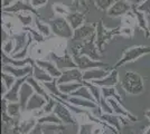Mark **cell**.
Segmentation results:
<instances>
[{
	"label": "cell",
	"instance_id": "44",
	"mask_svg": "<svg viewBox=\"0 0 150 134\" xmlns=\"http://www.w3.org/2000/svg\"><path fill=\"white\" fill-rule=\"evenodd\" d=\"M54 10L56 11V13H59V15H62V16L64 15L65 17L71 13L69 9H67V7H65L64 5H62V4H55V5H54Z\"/></svg>",
	"mask_w": 150,
	"mask_h": 134
},
{
	"label": "cell",
	"instance_id": "27",
	"mask_svg": "<svg viewBox=\"0 0 150 134\" xmlns=\"http://www.w3.org/2000/svg\"><path fill=\"white\" fill-rule=\"evenodd\" d=\"M11 38L15 40V51H13V54H17V53L21 51L26 45H27V43L29 41L30 35L27 32H19V34L13 35Z\"/></svg>",
	"mask_w": 150,
	"mask_h": 134
},
{
	"label": "cell",
	"instance_id": "51",
	"mask_svg": "<svg viewBox=\"0 0 150 134\" xmlns=\"http://www.w3.org/2000/svg\"><path fill=\"white\" fill-rule=\"evenodd\" d=\"M125 1H128L129 4H131L132 6L137 7V6H139V5H141L144 0H125Z\"/></svg>",
	"mask_w": 150,
	"mask_h": 134
},
{
	"label": "cell",
	"instance_id": "5",
	"mask_svg": "<svg viewBox=\"0 0 150 134\" xmlns=\"http://www.w3.org/2000/svg\"><path fill=\"white\" fill-rule=\"evenodd\" d=\"M121 28H114V29H108L105 26L103 25V21L100 20L98 24H96V32H95V36H96V45H98V48L99 51H102L104 46H105L110 40H112V38H114L115 36L120 35L121 36V32H120Z\"/></svg>",
	"mask_w": 150,
	"mask_h": 134
},
{
	"label": "cell",
	"instance_id": "25",
	"mask_svg": "<svg viewBox=\"0 0 150 134\" xmlns=\"http://www.w3.org/2000/svg\"><path fill=\"white\" fill-rule=\"evenodd\" d=\"M69 104L79 106L81 109H96L99 105L95 101H90V100H85V98H81V97H75V96H69L66 100Z\"/></svg>",
	"mask_w": 150,
	"mask_h": 134
},
{
	"label": "cell",
	"instance_id": "48",
	"mask_svg": "<svg viewBox=\"0 0 150 134\" xmlns=\"http://www.w3.org/2000/svg\"><path fill=\"white\" fill-rule=\"evenodd\" d=\"M30 4L34 8H39V7L45 6L47 4V0H31Z\"/></svg>",
	"mask_w": 150,
	"mask_h": 134
},
{
	"label": "cell",
	"instance_id": "15",
	"mask_svg": "<svg viewBox=\"0 0 150 134\" xmlns=\"http://www.w3.org/2000/svg\"><path fill=\"white\" fill-rule=\"evenodd\" d=\"M27 81V77H23V78H17V81L15 82L13 86L7 91V93L2 96V98L7 100L9 103L19 102V94H20V89L23 84Z\"/></svg>",
	"mask_w": 150,
	"mask_h": 134
},
{
	"label": "cell",
	"instance_id": "8",
	"mask_svg": "<svg viewBox=\"0 0 150 134\" xmlns=\"http://www.w3.org/2000/svg\"><path fill=\"white\" fill-rule=\"evenodd\" d=\"M2 11L8 13H16V15L19 13H34L37 18H40V16L37 13L36 8H34L33 5L27 0H17L11 6L7 7V8H2Z\"/></svg>",
	"mask_w": 150,
	"mask_h": 134
},
{
	"label": "cell",
	"instance_id": "46",
	"mask_svg": "<svg viewBox=\"0 0 150 134\" xmlns=\"http://www.w3.org/2000/svg\"><path fill=\"white\" fill-rule=\"evenodd\" d=\"M137 9L140 10V11H142V13H144L146 15L150 13V0H144L141 5L137 6Z\"/></svg>",
	"mask_w": 150,
	"mask_h": 134
},
{
	"label": "cell",
	"instance_id": "24",
	"mask_svg": "<svg viewBox=\"0 0 150 134\" xmlns=\"http://www.w3.org/2000/svg\"><path fill=\"white\" fill-rule=\"evenodd\" d=\"M66 19L69 22L71 27L73 29H77L80 28L81 26L84 25V21H85V15L82 11H77V10H73L66 16Z\"/></svg>",
	"mask_w": 150,
	"mask_h": 134
},
{
	"label": "cell",
	"instance_id": "20",
	"mask_svg": "<svg viewBox=\"0 0 150 134\" xmlns=\"http://www.w3.org/2000/svg\"><path fill=\"white\" fill-rule=\"evenodd\" d=\"M92 83L100 87H113L119 83V72L118 69H112L108 76H105L102 79H99V81H94Z\"/></svg>",
	"mask_w": 150,
	"mask_h": 134
},
{
	"label": "cell",
	"instance_id": "36",
	"mask_svg": "<svg viewBox=\"0 0 150 134\" xmlns=\"http://www.w3.org/2000/svg\"><path fill=\"white\" fill-rule=\"evenodd\" d=\"M36 27H37V30L44 37H48V36H50V34H53L52 32V28H50V24H44L42 20H40V18H37L36 17Z\"/></svg>",
	"mask_w": 150,
	"mask_h": 134
},
{
	"label": "cell",
	"instance_id": "54",
	"mask_svg": "<svg viewBox=\"0 0 150 134\" xmlns=\"http://www.w3.org/2000/svg\"><path fill=\"white\" fill-rule=\"evenodd\" d=\"M144 115H146V117H147V119H148V120L150 121V109L146 111V112H144Z\"/></svg>",
	"mask_w": 150,
	"mask_h": 134
},
{
	"label": "cell",
	"instance_id": "42",
	"mask_svg": "<svg viewBox=\"0 0 150 134\" xmlns=\"http://www.w3.org/2000/svg\"><path fill=\"white\" fill-rule=\"evenodd\" d=\"M57 104V101L54 98V97H50V100L47 101V103L45 104V106L43 107V113L44 114H50V113H53L54 109H55V106Z\"/></svg>",
	"mask_w": 150,
	"mask_h": 134
},
{
	"label": "cell",
	"instance_id": "18",
	"mask_svg": "<svg viewBox=\"0 0 150 134\" xmlns=\"http://www.w3.org/2000/svg\"><path fill=\"white\" fill-rule=\"evenodd\" d=\"M35 63L39 66V67H42L43 69H45L48 74H50V76L53 77V78H58V77L62 75V70L59 69L58 67H57L55 63L54 62H52V60H46V59H37V60H35Z\"/></svg>",
	"mask_w": 150,
	"mask_h": 134
},
{
	"label": "cell",
	"instance_id": "33",
	"mask_svg": "<svg viewBox=\"0 0 150 134\" xmlns=\"http://www.w3.org/2000/svg\"><path fill=\"white\" fill-rule=\"evenodd\" d=\"M24 109L21 107L20 103L15 102V103H8V107H7V113L9 116H11L13 119H18L20 117V114Z\"/></svg>",
	"mask_w": 150,
	"mask_h": 134
},
{
	"label": "cell",
	"instance_id": "45",
	"mask_svg": "<svg viewBox=\"0 0 150 134\" xmlns=\"http://www.w3.org/2000/svg\"><path fill=\"white\" fill-rule=\"evenodd\" d=\"M73 1V5H75L74 9L77 11H82L83 9H86V0H72Z\"/></svg>",
	"mask_w": 150,
	"mask_h": 134
},
{
	"label": "cell",
	"instance_id": "31",
	"mask_svg": "<svg viewBox=\"0 0 150 134\" xmlns=\"http://www.w3.org/2000/svg\"><path fill=\"white\" fill-rule=\"evenodd\" d=\"M37 122L40 125H44V124H61L62 123L61 119L54 112L50 113V114H44L43 116H39L37 119Z\"/></svg>",
	"mask_w": 150,
	"mask_h": 134
},
{
	"label": "cell",
	"instance_id": "22",
	"mask_svg": "<svg viewBox=\"0 0 150 134\" xmlns=\"http://www.w3.org/2000/svg\"><path fill=\"white\" fill-rule=\"evenodd\" d=\"M46 103H47V100L45 97L35 93L29 98L25 111L26 112H33V111H37V109H43V107L45 106Z\"/></svg>",
	"mask_w": 150,
	"mask_h": 134
},
{
	"label": "cell",
	"instance_id": "30",
	"mask_svg": "<svg viewBox=\"0 0 150 134\" xmlns=\"http://www.w3.org/2000/svg\"><path fill=\"white\" fill-rule=\"evenodd\" d=\"M37 124H38L37 119H34V117L26 119V120H23V121L19 122L18 130L21 134H27V133H29Z\"/></svg>",
	"mask_w": 150,
	"mask_h": 134
},
{
	"label": "cell",
	"instance_id": "35",
	"mask_svg": "<svg viewBox=\"0 0 150 134\" xmlns=\"http://www.w3.org/2000/svg\"><path fill=\"white\" fill-rule=\"evenodd\" d=\"M71 96H75V97H81V98H85V100H90V101H94L93 96L91 94V92H90V89L85 86V85H83L81 86L80 88H77L75 91L74 93L72 94Z\"/></svg>",
	"mask_w": 150,
	"mask_h": 134
},
{
	"label": "cell",
	"instance_id": "14",
	"mask_svg": "<svg viewBox=\"0 0 150 134\" xmlns=\"http://www.w3.org/2000/svg\"><path fill=\"white\" fill-rule=\"evenodd\" d=\"M34 65H28L25 67H15L11 65H4L2 66V72H6L11 74L16 78H23V77H28L33 75V70H34Z\"/></svg>",
	"mask_w": 150,
	"mask_h": 134
},
{
	"label": "cell",
	"instance_id": "39",
	"mask_svg": "<svg viewBox=\"0 0 150 134\" xmlns=\"http://www.w3.org/2000/svg\"><path fill=\"white\" fill-rule=\"evenodd\" d=\"M23 29H24V32H28V34L31 36V38L34 39L36 43H44L45 37L39 32L35 30V29H33L31 27H23Z\"/></svg>",
	"mask_w": 150,
	"mask_h": 134
},
{
	"label": "cell",
	"instance_id": "19",
	"mask_svg": "<svg viewBox=\"0 0 150 134\" xmlns=\"http://www.w3.org/2000/svg\"><path fill=\"white\" fill-rule=\"evenodd\" d=\"M132 13L134 15V18H136V22H137L138 27L140 29H142L146 34V37H150V27L149 24H148V20H147V17H146V13L138 10L137 7L132 6Z\"/></svg>",
	"mask_w": 150,
	"mask_h": 134
},
{
	"label": "cell",
	"instance_id": "1",
	"mask_svg": "<svg viewBox=\"0 0 150 134\" xmlns=\"http://www.w3.org/2000/svg\"><path fill=\"white\" fill-rule=\"evenodd\" d=\"M71 47V54L72 56H79V55H85L92 58L94 60H101L102 54L96 45V36L93 35L92 37L83 40L81 43H73Z\"/></svg>",
	"mask_w": 150,
	"mask_h": 134
},
{
	"label": "cell",
	"instance_id": "10",
	"mask_svg": "<svg viewBox=\"0 0 150 134\" xmlns=\"http://www.w3.org/2000/svg\"><path fill=\"white\" fill-rule=\"evenodd\" d=\"M131 10V4H129L125 0H117L111 6V8L106 11V13L111 18H119V17H122V16H125L127 13H130Z\"/></svg>",
	"mask_w": 150,
	"mask_h": 134
},
{
	"label": "cell",
	"instance_id": "21",
	"mask_svg": "<svg viewBox=\"0 0 150 134\" xmlns=\"http://www.w3.org/2000/svg\"><path fill=\"white\" fill-rule=\"evenodd\" d=\"M2 63H4V65H11L15 67H25L28 65H34L35 60L30 57H27L25 59H16V58L2 53Z\"/></svg>",
	"mask_w": 150,
	"mask_h": 134
},
{
	"label": "cell",
	"instance_id": "37",
	"mask_svg": "<svg viewBox=\"0 0 150 134\" xmlns=\"http://www.w3.org/2000/svg\"><path fill=\"white\" fill-rule=\"evenodd\" d=\"M115 1L117 0H93L95 7L102 11H108Z\"/></svg>",
	"mask_w": 150,
	"mask_h": 134
},
{
	"label": "cell",
	"instance_id": "53",
	"mask_svg": "<svg viewBox=\"0 0 150 134\" xmlns=\"http://www.w3.org/2000/svg\"><path fill=\"white\" fill-rule=\"evenodd\" d=\"M122 133H123V134H136L133 131H132L131 128H125V130H123V131H122Z\"/></svg>",
	"mask_w": 150,
	"mask_h": 134
},
{
	"label": "cell",
	"instance_id": "12",
	"mask_svg": "<svg viewBox=\"0 0 150 134\" xmlns=\"http://www.w3.org/2000/svg\"><path fill=\"white\" fill-rule=\"evenodd\" d=\"M95 32H96V26L84 24L80 28H77V29L74 30V35H73L72 41L73 43H81L83 40L92 37L93 35H95Z\"/></svg>",
	"mask_w": 150,
	"mask_h": 134
},
{
	"label": "cell",
	"instance_id": "34",
	"mask_svg": "<svg viewBox=\"0 0 150 134\" xmlns=\"http://www.w3.org/2000/svg\"><path fill=\"white\" fill-rule=\"evenodd\" d=\"M101 88H102V96H103V98H105V100L115 98L117 101L122 103V98L118 94V92H117V89H115L114 86L113 87H101Z\"/></svg>",
	"mask_w": 150,
	"mask_h": 134
},
{
	"label": "cell",
	"instance_id": "52",
	"mask_svg": "<svg viewBox=\"0 0 150 134\" xmlns=\"http://www.w3.org/2000/svg\"><path fill=\"white\" fill-rule=\"evenodd\" d=\"M8 134H21V133L19 132L18 126H13V128L10 130V132H9Z\"/></svg>",
	"mask_w": 150,
	"mask_h": 134
},
{
	"label": "cell",
	"instance_id": "41",
	"mask_svg": "<svg viewBox=\"0 0 150 134\" xmlns=\"http://www.w3.org/2000/svg\"><path fill=\"white\" fill-rule=\"evenodd\" d=\"M15 51V40L13 38L6 40L2 45V53H5L7 55H13Z\"/></svg>",
	"mask_w": 150,
	"mask_h": 134
},
{
	"label": "cell",
	"instance_id": "50",
	"mask_svg": "<svg viewBox=\"0 0 150 134\" xmlns=\"http://www.w3.org/2000/svg\"><path fill=\"white\" fill-rule=\"evenodd\" d=\"M17 0H2V8H7V7L11 6Z\"/></svg>",
	"mask_w": 150,
	"mask_h": 134
},
{
	"label": "cell",
	"instance_id": "6",
	"mask_svg": "<svg viewBox=\"0 0 150 134\" xmlns=\"http://www.w3.org/2000/svg\"><path fill=\"white\" fill-rule=\"evenodd\" d=\"M80 125L77 124H44L42 125L44 134H77Z\"/></svg>",
	"mask_w": 150,
	"mask_h": 134
},
{
	"label": "cell",
	"instance_id": "29",
	"mask_svg": "<svg viewBox=\"0 0 150 134\" xmlns=\"http://www.w3.org/2000/svg\"><path fill=\"white\" fill-rule=\"evenodd\" d=\"M34 70H33V76L35 77L36 79H37L38 82H40V83H46V82H50V81H53L54 78L50 76V74L46 72L45 69H43L42 67H39L36 63L34 64Z\"/></svg>",
	"mask_w": 150,
	"mask_h": 134
},
{
	"label": "cell",
	"instance_id": "32",
	"mask_svg": "<svg viewBox=\"0 0 150 134\" xmlns=\"http://www.w3.org/2000/svg\"><path fill=\"white\" fill-rule=\"evenodd\" d=\"M84 83H66V84H61L58 85V88L62 92L64 95L71 96L77 88H80L83 86Z\"/></svg>",
	"mask_w": 150,
	"mask_h": 134
},
{
	"label": "cell",
	"instance_id": "17",
	"mask_svg": "<svg viewBox=\"0 0 150 134\" xmlns=\"http://www.w3.org/2000/svg\"><path fill=\"white\" fill-rule=\"evenodd\" d=\"M110 74V72L105 68H92L83 72V81L84 82H94L102 79Z\"/></svg>",
	"mask_w": 150,
	"mask_h": 134
},
{
	"label": "cell",
	"instance_id": "4",
	"mask_svg": "<svg viewBox=\"0 0 150 134\" xmlns=\"http://www.w3.org/2000/svg\"><path fill=\"white\" fill-rule=\"evenodd\" d=\"M50 26L52 28V32L57 36L64 39H72L74 35V29L71 27L69 22L67 21L66 17L58 16L53 19L50 20Z\"/></svg>",
	"mask_w": 150,
	"mask_h": 134
},
{
	"label": "cell",
	"instance_id": "9",
	"mask_svg": "<svg viewBox=\"0 0 150 134\" xmlns=\"http://www.w3.org/2000/svg\"><path fill=\"white\" fill-rule=\"evenodd\" d=\"M50 59H52V62H54L55 65H56L57 67L62 70V72L71 69V68H76V67H77L76 64H75L74 58L72 56V54L65 53L64 55H61V56H59V55H57L55 53H50Z\"/></svg>",
	"mask_w": 150,
	"mask_h": 134
},
{
	"label": "cell",
	"instance_id": "16",
	"mask_svg": "<svg viewBox=\"0 0 150 134\" xmlns=\"http://www.w3.org/2000/svg\"><path fill=\"white\" fill-rule=\"evenodd\" d=\"M106 101L109 103V105L111 106L113 113H115V114L119 115V116H122V117L128 119V121H131V122L137 121V117L133 114H131L129 111H127V109L122 106V103L121 102L117 101L115 98H109V100H106Z\"/></svg>",
	"mask_w": 150,
	"mask_h": 134
},
{
	"label": "cell",
	"instance_id": "3",
	"mask_svg": "<svg viewBox=\"0 0 150 134\" xmlns=\"http://www.w3.org/2000/svg\"><path fill=\"white\" fill-rule=\"evenodd\" d=\"M148 54H150V46L140 45V46L130 47L123 53L122 57L113 65L112 69H118L121 66L128 64V63H131V62H134V60H137L140 57H142L144 55H148Z\"/></svg>",
	"mask_w": 150,
	"mask_h": 134
},
{
	"label": "cell",
	"instance_id": "11",
	"mask_svg": "<svg viewBox=\"0 0 150 134\" xmlns=\"http://www.w3.org/2000/svg\"><path fill=\"white\" fill-rule=\"evenodd\" d=\"M58 85L66 83H84L83 81V72L80 68H71L64 70L62 75L57 78Z\"/></svg>",
	"mask_w": 150,
	"mask_h": 134
},
{
	"label": "cell",
	"instance_id": "26",
	"mask_svg": "<svg viewBox=\"0 0 150 134\" xmlns=\"http://www.w3.org/2000/svg\"><path fill=\"white\" fill-rule=\"evenodd\" d=\"M100 119L103 120L106 124H109L111 128H115L118 132H121L122 131V124H121V121H122V117L119 116V115H113V114H109V113H103V114L100 115Z\"/></svg>",
	"mask_w": 150,
	"mask_h": 134
},
{
	"label": "cell",
	"instance_id": "2",
	"mask_svg": "<svg viewBox=\"0 0 150 134\" xmlns=\"http://www.w3.org/2000/svg\"><path fill=\"white\" fill-rule=\"evenodd\" d=\"M121 86L127 94L138 95L144 91V79L136 72H125L121 81Z\"/></svg>",
	"mask_w": 150,
	"mask_h": 134
},
{
	"label": "cell",
	"instance_id": "7",
	"mask_svg": "<svg viewBox=\"0 0 150 134\" xmlns=\"http://www.w3.org/2000/svg\"><path fill=\"white\" fill-rule=\"evenodd\" d=\"M74 62L77 68H80L82 72H85L88 69H92V68H106L109 67V65L101 62V60H94L92 58L85 55H79V56H73Z\"/></svg>",
	"mask_w": 150,
	"mask_h": 134
},
{
	"label": "cell",
	"instance_id": "38",
	"mask_svg": "<svg viewBox=\"0 0 150 134\" xmlns=\"http://www.w3.org/2000/svg\"><path fill=\"white\" fill-rule=\"evenodd\" d=\"M17 18L19 19L20 24L23 25V27H30L34 18L30 15V13H17Z\"/></svg>",
	"mask_w": 150,
	"mask_h": 134
},
{
	"label": "cell",
	"instance_id": "43",
	"mask_svg": "<svg viewBox=\"0 0 150 134\" xmlns=\"http://www.w3.org/2000/svg\"><path fill=\"white\" fill-rule=\"evenodd\" d=\"M94 125L91 123H84V124H80L79 128V133L77 134H93Z\"/></svg>",
	"mask_w": 150,
	"mask_h": 134
},
{
	"label": "cell",
	"instance_id": "40",
	"mask_svg": "<svg viewBox=\"0 0 150 134\" xmlns=\"http://www.w3.org/2000/svg\"><path fill=\"white\" fill-rule=\"evenodd\" d=\"M1 79H2V83L6 85V87L8 89L10 88L13 84H15V82L17 81L16 77L13 76V75L9 74V73H6V72H2V74H1Z\"/></svg>",
	"mask_w": 150,
	"mask_h": 134
},
{
	"label": "cell",
	"instance_id": "55",
	"mask_svg": "<svg viewBox=\"0 0 150 134\" xmlns=\"http://www.w3.org/2000/svg\"><path fill=\"white\" fill-rule=\"evenodd\" d=\"M144 134H150V124H149V126L147 128V130L144 131Z\"/></svg>",
	"mask_w": 150,
	"mask_h": 134
},
{
	"label": "cell",
	"instance_id": "23",
	"mask_svg": "<svg viewBox=\"0 0 150 134\" xmlns=\"http://www.w3.org/2000/svg\"><path fill=\"white\" fill-rule=\"evenodd\" d=\"M34 94H35V91L33 88V86L30 84L27 83V81H26L25 83L23 84L21 89H20V94H19V103H20L24 111L26 109V106H27V103L29 101V98Z\"/></svg>",
	"mask_w": 150,
	"mask_h": 134
},
{
	"label": "cell",
	"instance_id": "13",
	"mask_svg": "<svg viewBox=\"0 0 150 134\" xmlns=\"http://www.w3.org/2000/svg\"><path fill=\"white\" fill-rule=\"evenodd\" d=\"M54 113L61 119L62 123H64V124H77L76 123V119L71 113V109L66 105H64L62 102L57 101V104L56 106H55V109H54Z\"/></svg>",
	"mask_w": 150,
	"mask_h": 134
},
{
	"label": "cell",
	"instance_id": "49",
	"mask_svg": "<svg viewBox=\"0 0 150 134\" xmlns=\"http://www.w3.org/2000/svg\"><path fill=\"white\" fill-rule=\"evenodd\" d=\"M27 134H44V132H43L42 125H40V124H37V125L33 128L29 133H27Z\"/></svg>",
	"mask_w": 150,
	"mask_h": 134
},
{
	"label": "cell",
	"instance_id": "28",
	"mask_svg": "<svg viewBox=\"0 0 150 134\" xmlns=\"http://www.w3.org/2000/svg\"><path fill=\"white\" fill-rule=\"evenodd\" d=\"M27 83L30 84L31 86H33V88H34V91H35V93H36V94L42 95L43 97H45L47 101L50 98V93H48V92H47V89L44 87V85H43V84H40V82H38L37 79L33 76V75L27 77Z\"/></svg>",
	"mask_w": 150,
	"mask_h": 134
},
{
	"label": "cell",
	"instance_id": "47",
	"mask_svg": "<svg viewBox=\"0 0 150 134\" xmlns=\"http://www.w3.org/2000/svg\"><path fill=\"white\" fill-rule=\"evenodd\" d=\"M121 36H125V37H132L133 36V29L131 27H122L120 29Z\"/></svg>",
	"mask_w": 150,
	"mask_h": 134
}]
</instances>
